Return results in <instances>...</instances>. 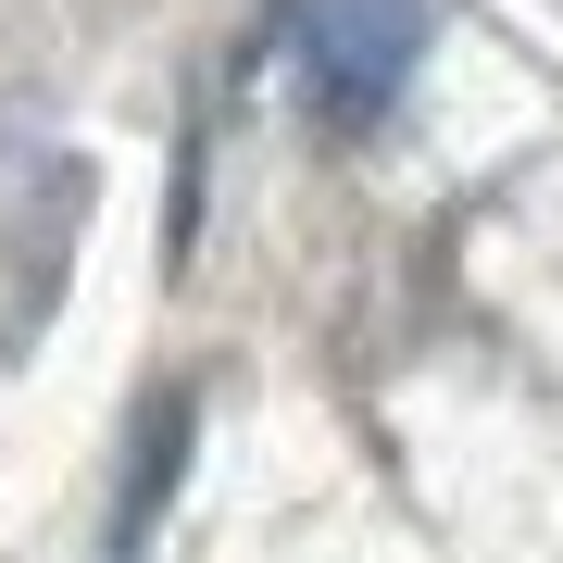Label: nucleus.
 Wrapping results in <instances>:
<instances>
[{
    "mask_svg": "<svg viewBox=\"0 0 563 563\" xmlns=\"http://www.w3.org/2000/svg\"><path fill=\"white\" fill-rule=\"evenodd\" d=\"M426 0H301V101L325 125H376L413 88Z\"/></svg>",
    "mask_w": 563,
    "mask_h": 563,
    "instance_id": "f257e3e1",
    "label": "nucleus"
},
{
    "mask_svg": "<svg viewBox=\"0 0 563 563\" xmlns=\"http://www.w3.org/2000/svg\"><path fill=\"white\" fill-rule=\"evenodd\" d=\"M176 451H188V401H151V439H139V501L113 514V551H139V526L163 514V488H176Z\"/></svg>",
    "mask_w": 563,
    "mask_h": 563,
    "instance_id": "f03ea898",
    "label": "nucleus"
}]
</instances>
